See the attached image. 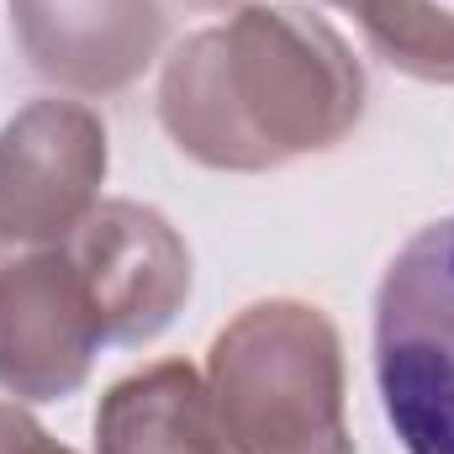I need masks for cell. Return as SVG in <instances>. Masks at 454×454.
<instances>
[{"mask_svg": "<svg viewBox=\"0 0 454 454\" xmlns=\"http://www.w3.org/2000/svg\"><path fill=\"white\" fill-rule=\"evenodd\" d=\"M212 407L232 454H348L339 333L317 307H248L212 348Z\"/></svg>", "mask_w": 454, "mask_h": 454, "instance_id": "cell-2", "label": "cell"}, {"mask_svg": "<svg viewBox=\"0 0 454 454\" xmlns=\"http://www.w3.org/2000/svg\"><path fill=\"white\" fill-rule=\"evenodd\" d=\"M0 454H74L64 450V444H53L27 412H16V407H5L0 402Z\"/></svg>", "mask_w": 454, "mask_h": 454, "instance_id": "cell-8", "label": "cell"}, {"mask_svg": "<svg viewBox=\"0 0 454 454\" xmlns=\"http://www.w3.org/2000/svg\"><path fill=\"white\" fill-rule=\"evenodd\" d=\"M375 380L407 454H454V217L391 259L375 296Z\"/></svg>", "mask_w": 454, "mask_h": 454, "instance_id": "cell-3", "label": "cell"}, {"mask_svg": "<svg viewBox=\"0 0 454 454\" xmlns=\"http://www.w3.org/2000/svg\"><path fill=\"white\" fill-rule=\"evenodd\" d=\"M106 132L74 101H37L0 132V254L64 243L96 212Z\"/></svg>", "mask_w": 454, "mask_h": 454, "instance_id": "cell-4", "label": "cell"}, {"mask_svg": "<svg viewBox=\"0 0 454 454\" xmlns=\"http://www.w3.org/2000/svg\"><path fill=\"white\" fill-rule=\"evenodd\" d=\"M364 80L339 37L296 5L238 11L196 32L164 74L169 137L217 169H264L328 148L359 116Z\"/></svg>", "mask_w": 454, "mask_h": 454, "instance_id": "cell-1", "label": "cell"}, {"mask_svg": "<svg viewBox=\"0 0 454 454\" xmlns=\"http://www.w3.org/2000/svg\"><path fill=\"white\" fill-rule=\"evenodd\" d=\"M16 37L37 74L74 90H116L148 69L164 11L159 0H16Z\"/></svg>", "mask_w": 454, "mask_h": 454, "instance_id": "cell-5", "label": "cell"}, {"mask_svg": "<svg viewBox=\"0 0 454 454\" xmlns=\"http://www.w3.org/2000/svg\"><path fill=\"white\" fill-rule=\"evenodd\" d=\"M101 454H227L212 391L191 364H153L121 380L101 418Z\"/></svg>", "mask_w": 454, "mask_h": 454, "instance_id": "cell-6", "label": "cell"}, {"mask_svg": "<svg viewBox=\"0 0 454 454\" xmlns=\"http://www.w3.org/2000/svg\"><path fill=\"white\" fill-rule=\"evenodd\" d=\"M407 74L454 85V0H333Z\"/></svg>", "mask_w": 454, "mask_h": 454, "instance_id": "cell-7", "label": "cell"}]
</instances>
